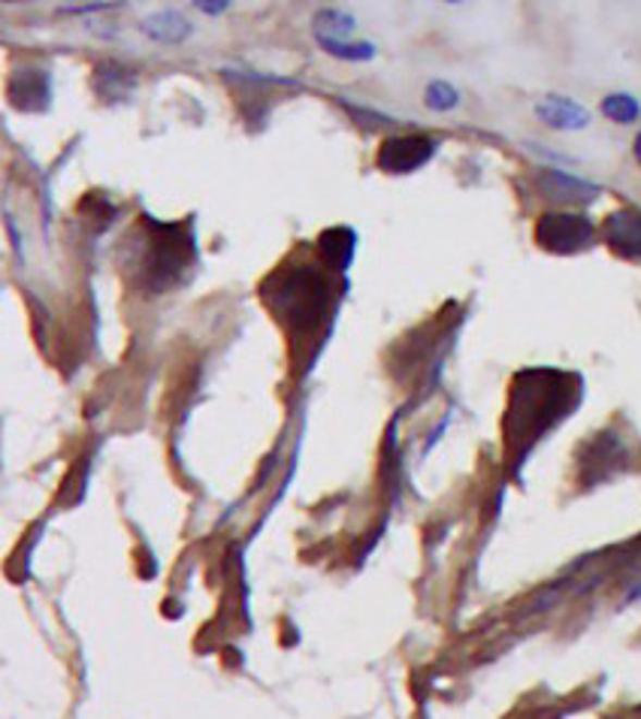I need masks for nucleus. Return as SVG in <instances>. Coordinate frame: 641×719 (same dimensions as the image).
<instances>
[{"label": "nucleus", "mask_w": 641, "mask_h": 719, "mask_svg": "<svg viewBox=\"0 0 641 719\" xmlns=\"http://www.w3.org/2000/svg\"><path fill=\"white\" fill-rule=\"evenodd\" d=\"M139 227L143 236L131 243L134 251L127 255V266L137 272V282L143 287L167 290L194 263V236L188 233V221L161 224L143 215Z\"/></svg>", "instance_id": "nucleus-1"}, {"label": "nucleus", "mask_w": 641, "mask_h": 719, "mask_svg": "<svg viewBox=\"0 0 641 719\" xmlns=\"http://www.w3.org/2000/svg\"><path fill=\"white\" fill-rule=\"evenodd\" d=\"M260 297L270 302L273 314L294 336H309L328 318L330 285L324 275L309 266H285L273 272L263 285Z\"/></svg>", "instance_id": "nucleus-2"}, {"label": "nucleus", "mask_w": 641, "mask_h": 719, "mask_svg": "<svg viewBox=\"0 0 641 719\" xmlns=\"http://www.w3.org/2000/svg\"><path fill=\"white\" fill-rule=\"evenodd\" d=\"M535 243L551 255H578L596 243L593 221L581 212H545L535 221Z\"/></svg>", "instance_id": "nucleus-3"}, {"label": "nucleus", "mask_w": 641, "mask_h": 719, "mask_svg": "<svg viewBox=\"0 0 641 719\" xmlns=\"http://www.w3.org/2000/svg\"><path fill=\"white\" fill-rule=\"evenodd\" d=\"M433 154H436V139H433V136H423V134L387 136L382 146H379L375 163H379L382 173L406 176V173L421 170L423 163L430 161Z\"/></svg>", "instance_id": "nucleus-4"}, {"label": "nucleus", "mask_w": 641, "mask_h": 719, "mask_svg": "<svg viewBox=\"0 0 641 719\" xmlns=\"http://www.w3.org/2000/svg\"><path fill=\"white\" fill-rule=\"evenodd\" d=\"M602 243L612 248L617 258L641 260V212L639 209H614L602 221Z\"/></svg>", "instance_id": "nucleus-5"}, {"label": "nucleus", "mask_w": 641, "mask_h": 719, "mask_svg": "<svg viewBox=\"0 0 641 719\" xmlns=\"http://www.w3.org/2000/svg\"><path fill=\"white\" fill-rule=\"evenodd\" d=\"M539 190L545 194L547 200H554V203H590L600 194L596 185L566 176V173H557V170H542L539 173Z\"/></svg>", "instance_id": "nucleus-6"}, {"label": "nucleus", "mask_w": 641, "mask_h": 719, "mask_svg": "<svg viewBox=\"0 0 641 719\" xmlns=\"http://www.w3.org/2000/svg\"><path fill=\"white\" fill-rule=\"evenodd\" d=\"M535 115L547 127H554V131H581V127L590 124V112L581 103L559 95H547L545 100H539L535 103Z\"/></svg>", "instance_id": "nucleus-7"}, {"label": "nucleus", "mask_w": 641, "mask_h": 719, "mask_svg": "<svg viewBox=\"0 0 641 719\" xmlns=\"http://www.w3.org/2000/svg\"><path fill=\"white\" fill-rule=\"evenodd\" d=\"M30 97H37L40 109L49 107V73H42V70H22L15 76V82L10 85V100L19 109L34 112V100Z\"/></svg>", "instance_id": "nucleus-8"}, {"label": "nucleus", "mask_w": 641, "mask_h": 719, "mask_svg": "<svg viewBox=\"0 0 641 719\" xmlns=\"http://www.w3.org/2000/svg\"><path fill=\"white\" fill-rule=\"evenodd\" d=\"M95 85L97 91L103 97H122V95H131L134 91V85H137V79H134V73L127 67H122V64H112V61H103V64H97L95 70Z\"/></svg>", "instance_id": "nucleus-9"}, {"label": "nucleus", "mask_w": 641, "mask_h": 719, "mask_svg": "<svg viewBox=\"0 0 641 719\" xmlns=\"http://www.w3.org/2000/svg\"><path fill=\"white\" fill-rule=\"evenodd\" d=\"M143 30L149 34L151 40L170 42V46H173V42H182L188 34H192V25L176 13H161L146 18V22H143Z\"/></svg>", "instance_id": "nucleus-10"}, {"label": "nucleus", "mask_w": 641, "mask_h": 719, "mask_svg": "<svg viewBox=\"0 0 641 719\" xmlns=\"http://www.w3.org/2000/svg\"><path fill=\"white\" fill-rule=\"evenodd\" d=\"M355 30V18L340 10H324L315 18V40H345Z\"/></svg>", "instance_id": "nucleus-11"}, {"label": "nucleus", "mask_w": 641, "mask_h": 719, "mask_svg": "<svg viewBox=\"0 0 641 719\" xmlns=\"http://www.w3.org/2000/svg\"><path fill=\"white\" fill-rule=\"evenodd\" d=\"M602 112L612 119V122L617 124H632L636 119H639V100L629 95H608L605 100H602Z\"/></svg>", "instance_id": "nucleus-12"}, {"label": "nucleus", "mask_w": 641, "mask_h": 719, "mask_svg": "<svg viewBox=\"0 0 641 719\" xmlns=\"http://www.w3.org/2000/svg\"><path fill=\"white\" fill-rule=\"evenodd\" d=\"M318 46L324 52L336 54V58H345V61H369L375 49L372 42H352V40H318Z\"/></svg>", "instance_id": "nucleus-13"}, {"label": "nucleus", "mask_w": 641, "mask_h": 719, "mask_svg": "<svg viewBox=\"0 0 641 719\" xmlns=\"http://www.w3.org/2000/svg\"><path fill=\"white\" fill-rule=\"evenodd\" d=\"M457 91L451 88L448 82H433L430 88H427V107L436 109V112H448V109L457 107Z\"/></svg>", "instance_id": "nucleus-14"}, {"label": "nucleus", "mask_w": 641, "mask_h": 719, "mask_svg": "<svg viewBox=\"0 0 641 719\" xmlns=\"http://www.w3.org/2000/svg\"><path fill=\"white\" fill-rule=\"evenodd\" d=\"M200 10H204V13L219 15V13H224V10H227V3H200Z\"/></svg>", "instance_id": "nucleus-15"}, {"label": "nucleus", "mask_w": 641, "mask_h": 719, "mask_svg": "<svg viewBox=\"0 0 641 719\" xmlns=\"http://www.w3.org/2000/svg\"><path fill=\"white\" fill-rule=\"evenodd\" d=\"M632 149H636V161L641 163V134L636 136V146H632Z\"/></svg>", "instance_id": "nucleus-16"}]
</instances>
